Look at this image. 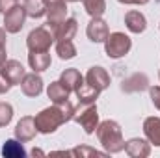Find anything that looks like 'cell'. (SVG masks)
<instances>
[{
	"label": "cell",
	"instance_id": "6da1fadb",
	"mask_svg": "<svg viewBox=\"0 0 160 158\" xmlns=\"http://www.w3.org/2000/svg\"><path fill=\"white\" fill-rule=\"evenodd\" d=\"M75 114V106L71 104V101H65V102H60V104H54L50 108H45L41 110L39 114L34 117L36 121V128L41 134H52L56 132L63 123L71 121Z\"/></svg>",
	"mask_w": 160,
	"mask_h": 158
},
{
	"label": "cell",
	"instance_id": "7a4b0ae2",
	"mask_svg": "<svg viewBox=\"0 0 160 158\" xmlns=\"http://www.w3.org/2000/svg\"><path fill=\"white\" fill-rule=\"evenodd\" d=\"M95 132H97V138H99L101 145L104 147V151L108 155H116V153H121L125 149V140H123L119 123H116L112 119H106V121L99 123Z\"/></svg>",
	"mask_w": 160,
	"mask_h": 158
},
{
	"label": "cell",
	"instance_id": "3957f363",
	"mask_svg": "<svg viewBox=\"0 0 160 158\" xmlns=\"http://www.w3.org/2000/svg\"><path fill=\"white\" fill-rule=\"evenodd\" d=\"M130 47H132V41H130V37L127 34H123V32L108 34V37L104 41V52L112 60H119L123 56H127L128 50H130Z\"/></svg>",
	"mask_w": 160,
	"mask_h": 158
},
{
	"label": "cell",
	"instance_id": "277c9868",
	"mask_svg": "<svg viewBox=\"0 0 160 158\" xmlns=\"http://www.w3.org/2000/svg\"><path fill=\"white\" fill-rule=\"evenodd\" d=\"M73 121H77L80 126L84 128L86 134H93L99 126V114H97V106L95 104H78V108H75Z\"/></svg>",
	"mask_w": 160,
	"mask_h": 158
},
{
	"label": "cell",
	"instance_id": "5b68a950",
	"mask_svg": "<svg viewBox=\"0 0 160 158\" xmlns=\"http://www.w3.org/2000/svg\"><path fill=\"white\" fill-rule=\"evenodd\" d=\"M54 41L52 32L47 28V26H39V28H34L28 37H26V47L30 52H47L50 50V45Z\"/></svg>",
	"mask_w": 160,
	"mask_h": 158
},
{
	"label": "cell",
	"instance_id": "8992f818",
	"mask_svg": "<svg viewBox=\"0 0 160 158\" xmlns=\"http://www.w3.org/2000/svg\"><path fill=\"white\" fill-rule=\"evenodd\" d=\"M67 19V0H56L47 4V28L54 32Z\"/></svg>",
	"mask_w": 160,
	"mask_h": 158
},
{
	"label": "cell",
	"instance_id": "52a82bcc",
	"mask_svg": "<svg viewBox=\"0 0 160 158\" xmlns=\"http://www.w3.org/2000/svg\"><path fill=\"white\" fill-rule=\"evenodd\" d=\"M26 9L24 6H15L11 7L8 13H4V28L8 34H19L24 26V21H26Z\"/></svg>",
	"mask_w": 160,
	"mask_h": 158
},
{
	"label": "cell",
	"instance_id": "ba28073f",
	"mask_svg": "<svg viewBox=\"0 0 160 158\" xmlns=\"http://www.w3.org/2000/svg\"><path fill=\"white\" fill-rule=\"evenodd\" d=\"M86 34H88V39L91 43H104L110 30H108V22L102 19V17H91L88 28H86Z\"/></svg>",
	"mask_w": 160,
	"mask_h": 158
},
{
	"label": "cell",
	"instance_id": "9c48e42d",
	"mask_svg": "<svg viewBox=\"0 0 160 158\" xmlns=\"http://www.w3.org/2000/svg\"><path fill=\"white\" fill-rule=\"evenodd\" d=\"M84 82L101 93V91H104V89L110 86V75L106 73L104 67H99V65H97V67H91V69L86 73Z\"/></svg>",
	"mask_w": 160,
	"mask_h": 158
},
{
	"label": "cell",
	"instance_id": "30bf717a",
	"mask_svg": "<svg viewBox=\"0 0 160 158\" xmlns=\"http://www.w3.org/2000/svg\"><path fill=\"white\" fill-rule=\"evenodd\" d=\"M0 71H2V75L8 78V82H9L11 86H21L22 78L26 77V69H24L22 63L17 62V60H8V62L0 67Z\"/></svg>",
	"mask_w": 160,
	"mask_h": 158
},
{
	"label": "cell",
	"instance_id": "8fae6325",
	"mask_svg": "<svg viewBox=\"0 0 160 158\" xmlns=\"http://www.w3.org/2000/svg\"><path fill=\"white\" fill-rule=\"evenodd\" d=\"M36 134H38L36 121H34V117H30V116H24V117L17 123V126H15V138L19 141H22V143L32 141L36 138Z\"/></svg>",
	"mask_w": 160,
	"mask_h": 158
},
{
	"label": "cell",
	"instance_id": "7c38bea8",
	"mask_svg": "<svg viewBox=\"0 0 160 158\" xmlns=\"http://www.w3.org/2000/svg\"><path fill=\"white\" fill-rule=\"evenodd\" d=\"M125 153L130 158H147L151 155V143L142 138H132L125 141Z\"/></svg>",
	"mask_w": 160,
	"mask_h": 158
},
{
	"label": "cell",
	"instance_id": "4fadbf2b",
	"mask_svg": "<svg viewBox=\"0 0 160 158\" xmlns=\"http://www.w3.org/2000/svg\"><path fill=\"white\" fill-rule=\"evenodd\" d=\"M21 89L26 97H39L43 91V78L38 73H30L26 75L21 82Z\"/></svg>",
	"mask_w": 160,
	"mask_h": 158
},
{
	"label": "cell",
	"instance_id": "5bb4252c",
	"mask_svg": "<svg viewBox=\"0 0 160 158\" xmlns=\"http://www.w3.org/2000/svg\"><path fill=\"white\" fill-rule=\"evenodd\" d=\"M77 30H78L77 19L69 17V19H65V21L52 32V36H54L56 41H71L75 36H77Z\"/></svg>",
	"mask_w": 160,
	"mask_h": 158
},
{
	"label": "cell",
	"instance_id": "9a60e30c",
	"mask_svg": "<svg viewBox=\"0 0 160 158\" xmlns=\"http://www.w3.org/2000/svg\"><path fill=\"white\" fill-rule=\"evenodd\" d=\"M125 24H127V30L132 32V34H143L145 28H147V19L143 13L132 9L125 15Z\"/></svg>",
	"mask_w": 160,
	"mask_h": 158
},
{
	"label": "cell",
	"instance_id": "2e32d148",
	"mask_svg": "<svg viewBox=\"0 0 160 158\" xmlns=\"http://www.w3.org/2000/svg\"><path fill=\"white\" fill-rule=\"evenodd\" d=\"M60 82L63 84V87H65L69 93H77V89L84 84V77L80 75L78 69H65V71L60 75Z\"/></svg>",
	"mask_w": 160,
	"mask_h": 158
},
{
	"label": "cell",
	"instance_id": "e0dca14e",
	"mask_svg": "<svg viewBox=\"0 0 160 158\" xmlns=\"http://www.w3.org/2000/svg\"><path fill=\"white\" fill-rule=\"evenodd\" d=\"M143 134L147 141L155 147H160V117H147L143 121Z\"/></svg>",
	"mask_w": 160,
	"mask_h": 158
},
{
	"label": "cell",
	"instance_id": "ac0fdd59",
	"mask_svg": "<svg viewBox=\"0 0 160 158\" xmlns=\"http://www.w3.org/2000/svg\"><path fill=\"white\" fill-rule=\"evenodd\" d=\"M28 63H30V69L34 73H43L50 67L52 58H50L48 50L47 52H30L28 54Z\"/></svg>",
	"mask_w": 160,
	"mask_h": 158
},
{
	"label": "cell",
	"instance_id": "d6986e66",
	"mask_svg": "<svg viewBox=\"0 0 160 158\" xmlns=\"http://www.w3.org/2000/svg\"><path fill=\"white\" fill-rule=\"evenodd\" d=\"M47 95H48V99H50L54 104H60V102L69 101V95H71V93L63 87V84H62L60 80H56V82H50V84H48Z\"/></svg>",
	"mask_w": 160,
	"mask_h": 158
},
{
	"label": "cell",
	"instance_id": "ffe728a7",
	"mask_svg": "<svg viewBox=\"0 0 160 158\" xmlns=\"http://www.w3.org/2000/svg\"><path fill=\"white\" fill-rule=\"evenodd\" d=\"M2 155L6 158H24L26 156V151L22 147V141H19L17 138L15 140H6L4 145H2Z\"/></svg>",
	"mask_w": 160,
	"mask_h": 158
},
{
	"label": "cell",
	"instance_id": "44dd1931",
	"mask_svg": "<svg viewBox=\"0 0 160 158\" xmlns=\"http://www.w3.org/2000/svg\"><path fill=\"white\" fill-rule=\"evenodd\" d=\"M77 99H78V104H95V101L99 99V91L93 89L91 86H88L86 82L77 89Z\"/></svg>",
	"mask_w": 160,
	"mask_h": 158
},
{
	"label": "cell",
	"instance_id": "7402d4cb",
	"mask_svg": "<svg viewBox=\"0 0 160 158\" xmlns=\"http://www.w3.org/2000/svg\"><path fill=\"white\" fill-rule=\"evenodd\" d=\"M26 15L32 19H41L47 15V0H24Z\"/></svg>",
	"mask_w": 160,
	"mask_h": 158
},
{
	"label": "cell",
	"instance_id": "603a6c76",
	"mask_svg": "<svg viewBox=\"0 0 160 158\" xmlns=\"http://www.w3.org/2000/svg\"><path fill=\"white\" fill-rule=\"evenodd\" d=\"M56 54L60 60H73L77 56V47L71 41H56Z\"/></svg>",
	"mask_w": 160,
	"mask_h": 158
},
{
	"label": "cell",
	"instance_id": "cb8c5ba5",
	"mask_svg": "<svg viewBox=\"0 0 160 158\" xmlns=\"http://www.w3.org/2000/svg\"><path fill=\"white\" fill-rule=\"evenodd\" d=\"M84 9L89 17H102L106 11V0H84Z\"/></svg>",
	"mask_w": 160,
	"mask_h": 158
},
{
	"label": "cell",
	"instance_id": "d4e9b609",
	"mask_svg": "<svg viewBox=\"0 0 160 158\" xmlns=\"http://www.w3.org/2000/svg\"><path fill=\"white\" fill-rule=\"evenodd\" d=\"M13 119V106L9 102H0V126H8Z\"/></svg>",
	"mask_w": 160,
	"mask_h": 158
},
{
	"label": "cell",
	"instance_id": "484cf974",
	"mask_svg": "<svg viewBox=\"0 0 160 158\" xmlns=\"http://www.w3.org/2000/svg\"><path fill=\"white\" fill-rule=\"evenodd\" d=\"M6 28H0V67L8 62V52H6Z\"/></svg>",
	"mask_w": 160,
	"mask_h": 158
},
{
	"label": "cell",
	"instance_id": "4316f807",
	"mask_svg": "<svg viewBox=\"0 0 160 158\" xmlns=\"http://www.w3.org/2000/svg\"><path fill=\"white\" fill-rule=\"evenodd\" d=\"M67 155H80V156H102V153H99V151H95V149H89V147H77V149H73V151H69Z\"/></svg>",
	"mask_w": 160,
	"mask_h": 158
},
{
	"label": "cell",
	"instance_id": "83f0119b",
	"mask_svg": "<svg viewBox=\"0 0 160 158\" xmlns=\"http://www.w3.org/2000/svg\"><path fill=\"white\" fill-rule=\"evenodd\" d=\"M149 97H151V102L155 104V108L160 110V86L149 87Z\"/></svg>",
	"mask_w": 160,
	"mask_h": 158
},
{
	"label": "cell",
	"instance_id": "f1b7e54d",
	"mask_svg": "<svg viewBox=\"0 0 160 158\" xmlns=\"http://www.w3.org/2000/svg\"><path fill=\"white\" fill-rule=\"evenodd\" d=\"M19 4V0H0V13H8L11 7H15Z\"/></svg>",
	"mask_w": 160,
	"mask_h": 158
},
{
	"label": "cell",
	"instance_id": "f546056e",
	"mask_svg": "<svg viewBox=\"0 0 160 158\" xmlns=\"http://www.w3.org/2000/svg\"><path fill=\"white\" fill-rule=\"evenodd\" d=\"M11 87H13V86H11V84L8 82V78H6V77L2 75V71H0V95L8 93V91H9Z\"/></svg>",
	"mask_w": 160,
	"mask_h": 158
},
{
	"label": "cell",
	"instance_id": "4dcf8cb0",
	"mask_svg": "<svg viewBox=\"0 0 160 158\" xmlns=\"http://www.w3.org/2000/svg\"><path fill=\"white\" fill-rule=\"evenodd\" d=\"M121 4H134V6H143V4H147L149 0H118Z\"/></svg>",
	"mask_w": 160,
	"mask_h": 158
},
{
	"label": "cell",
	"instance_id": "1f68e13d",
	"mask_svg": "<svg viewBox=\"0 0 160 158\" xmlns=\"http://www.w3.org/2000/svg\"><path fill=\"white\" fill-rule=\"evenodd\" d=\"M32 155H34V156H36V155H43V153H41L39 149H34V151H32Z\"/></svg>",
	"mask_w": 160,
	"mask_h": 158
},
{
	"label": "cell",
	"instance_id": "d6a6232c",
	"mask_svg": "<svg viewBox=\"0 0 160 158\" xmlns=\"http://www.w3.org/2000/svg\"><path fill=\"white\" fill-rule=\"evenodd\" d=\"M67 2H80V0H67Z\"/></svg>",
	"mask_w": 160,
	"mask_h": 158
},
{
	"label": "cell",
	"instance_id": "836d02e7",
	"mask_svg": "<svg viewBox=\"0 0 160 158\" xmlns=\"http://www.w3.org/2000/svg\"><path fill=\"white\" fill-rule=\"evenodd\" d=\"M158 78H160V73H158Z\"/></svg>",
	"mask_w": 160,
	"mask_h": 158
}]
</instances>
